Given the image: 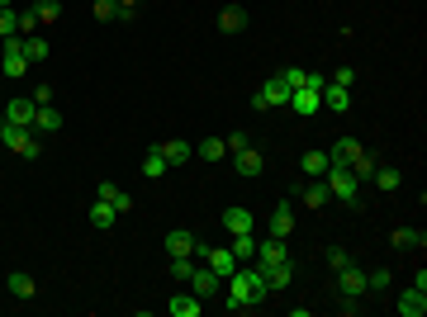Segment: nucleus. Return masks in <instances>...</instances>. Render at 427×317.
<instances>
[{"mask_svg":"<svg viewBox=\"0 0 427 317\" xmlns=\"http://www.w3.org/2000/svg\"><path fill=\"white\" fill-rule=\"evenodd\" d=\"M261 270V285L271 289H290V280H295V261H275V265H256Z\"/></svg>","mask_w":427,"mask_h":317,"instance_id":"nucleus-8","label":"nucleus"},{"mask_svg":"<svg viewBox=\"0 0 427 317\" xmlns=\"http://www.w3.org/2000/svg\"><path fill=\"white\" fill-rule=\"evenodd\" d=\"M223 227H228V237H237V232H252V227H256V218H252V208H242V204H233V208H223Z\"/></svg>","mask_w":427,"mask_h":317,"instance_id":"nucleus-15","label":"nucleus"},{"mask_svg":"<svg viewBox=\"0 0 427 317\" xmlns=\"http://www.w3.org/2000/svg\"><path fill=\"white\" fill-rule=\"evenodd\" d=\"M332 85H347V90H351V80H356V71H351V66H342V71H332Z\"/></svg>","mask_w":427,"mask_h":317,"instance_id":"nucleus-43","label":"nucleus"},{"mask_svg":"<svg viewBox=\"0 0 427 317\" xmlns=\"http://www.w3.org/2000/svg\"><path fill=\"white\" fill-rule=\"evenodd\" d=\"M290 232H295V199L275 204V213H271V227H266V237H290Z\"/></svg>","mask_w":427,"mask_h":317,"instance_id":"nucleus-10","label":"nucleus"},{"mask_svg":"<svg viewBox=\"0 0 427 317\" xmlns=\"http://www.w3.org/2000/svg\"><path fill=\"white\" fill-rule=\"evenodd\" d=\"M133 10H138V0H119V19H133Z\"/></svg>","mask_w":427,"mask_h":317,"instance_id":"nucleus-45","label":"nucleus"},{"mask_svg":"<svg viewBox=\"0 0 427 317\" xmlns=\"http://www.w3.org/2000/svg\"><path fill=\"white\" fill-rule=\"evenodd\" d=\"M195 157L200 161H223L228 157V147H223V138H205V143L195 147Z\"/></svg>","mask_w":427,"mask_h":317,"instance_id":"nucleus-30","label":"nucleus"},{"mask_svg":"<svg viewBox=\"0 0 427 317\" xmlns=\"http://www.w3.org/2000/svg\"><path fill=\"white\" fill-rule=\"evenodd\" d=\"M223 147H228V152H242V147H252V138H247V133H228Z\"/></svg>","mask_w":427,"mask_h":317,"instance_id":"nucleus-41","label":"nucleus"},{"mask_svg":"<svg viewBox=\"0 0 427 317\" xmlns=\"http://www.w3.org/2000/svg\"><path fill=\"white\" fill-rule=\"evenodd\" d=\"M95 199H105V204H114V213H128L133 208V199H128L114 180H105V185H95Z\"/></svg>","mask_w":427,"mask_h":317,"instance_id":"nucleus-20","label":"nucleus"},{"mask_svg":"<svg viewBox=\"0 0 427 317\" xmlns=\"http://www.w3.org/2000/svg\"><path fill=\"white\" fill-rule=\"evenodd\" d=\"M280 104H290V85H285L280 76L266 80V85L252 95V109H261V114H266V109H280Z\"/></svg>","mask_w":427,"mask_h":317,"instance_id":"nucleus-5","label":"nucleus"},{"mask_svg":"<svg viewBox=\"0 0 427 317\" xmlns=\"http://www.w3.org/2000/svg\"><path fill=\"white\" fill-rule=\"evenodd\" d=\"M337 289H342V299H365V270L347 261V265L337 270Z\"/></svg>","mask_w":427,"mask_h":317,"instance_id":"nucleus-7","label":"nucleus"},{"mask_svg":"<svg viewBox=\"0 0 427 317\" xmlns=\"http://www.w3.org/2000/svg\"><path fill=\"white\" fill-rule=\"evenodd\" d=\"M356 152H361V143H356V138H337V143H332V152H328V161H342V166H347Z\"/></svg>","mask_w":427,"mask_h":317,"instance_id":"nucleus-29","label":"nucleus"},{"mask_svg":"<svg viewBox=\"0 0 427 317\" xmlns=\"http://www.w3.org/2000/svg\"><path fill=\"white\" fill-rule=\"evenodd\" d=\"M0 143L10 147L15 157H24V161H33L38 152H43L38 133H33V128H19V124H10V119H0Z\"/></svg>","mask_w":427,"mask_h":317,"instance_id":"nucleus-2","label":"nucleus"},{"mask_svg":"<svg viewBox=\"0 0 427 317\" xmlns=\"http://www.w3.org/2000/svg\"><path fill=\"white\" fill-rule=\"evenodd\" d=\"M256 303H266V285H261V270L256 265H237L228 275V308L233 313H247Z\"/></svg>","mask_w":427,"mask_h":317,"instance_id":"nucleus-1","label":"nucleus"},{"mask_svg":"<svg viewBox=\"0 0 427 317\" xmlns=\"http://www.w3.org/2000/svg\"><path fill=\"white\" fill-rule=\"evenodd\" d=\"M95 19H100V24L119 19V0H95Z\"/></svg>","mask_w":427,"mask_h":317,"instance_id":"nucleus-38","label":"nucleus"},{"mask_svg":"<svg viewBox=\"0 0 427 317\" xmlns=\"http://www.w3.org/2000/svg\"><path fill=\"white\" fill-rule=\"evenodd\" d=\"M57 128H62L57 104H38V114H33V133H57Z\"/></svg>","mask_w":427,"mask_h":317,"instance_id":"nucleus-23","label":"nucleus"},{"mask_svg":"<svg viewBox=\"0 0 427 317\" xmlns=\"http://www.w3.org/2000/svg\"><path fill=\"white\" fill-rule=\"evenodd\" d=\"M195 232H186V227H171L166 232V256H195Z\"/></svg>","mask_w":427,"mask_h":317,"instance_id":"nucleus-19","label":"nucleus"},{"mask_svg":"<svg viewBox=\"0 0 427 317\" xmlns=\"http://www.w3.org/2000/svg\"><path fill=\"white\" fill-rule=\"evenodd\" d=\"M33 29H38V15L33 10H19V38H29Z\"/></svg>","mask_w":427,"mask_h":317,"instance_id":"nucleus-40","label":"nucleus"},{"mask_svg":"<svg viewBox=\"0 0 427 317\" xmlns=\"http://www.w3.org/2000/svg\"><path fill=\"white\" fill-rule=\"evenodd\" d=\"M186 285H190V294H195V299H214V294H223V280L209 265H195Z\"/></svg>","mask_w":427,"mask_h":317,"instance_id":"nucleus-6","label":"nucleus"},{"mask_svg":"<svg viewBox=\"0 0 427 317\" xmlns=\"http://www.w3.org/2000/svg\"><path fill=\"white\" fill-rule=\"evenodd\" d=\"M219 29L223 33H242L247 29V10H242V5H228V10L219 15Z\"/></svg>","mask_w":427,"mask_h":317,"instance_id":"nucleus-26","label":"nucleus"},{"mask_svg":"<svg viewBox=\"0 0 427 317\" xmlns=\"http://www.w3.org/2000/svg\"><path fill=\"white\" fill-rule=\"evenodd\" d=\"M205 261H209V270H214L219 280H228V275H233V270L242 265V261L233 256V246H209V251H205Z\"/></svg>","mask_w":427,"mask_h":317,"instance_id":"nucleus-9","label":"nucleus"},{"mask_svg":"<svg viewBox=\"0 0 427 317\" xmlns=\"http://www.w3.org/2000/svg\"><path fill=\"white\" fill-rule=\"evenodd\" d=\"M318 100H323V109H328V114H347L351 109V90H347V85H332V80L323 85V95H318Z\"/></svg>","mask_w":427,"mask_h":317,"instance_id":"nucleus-17","label":"nucleus"},{"mask_svg":"<svg viewBox=\"0 0 427 317\" xmlns=\"http://www.w3.org/2000/svg\"><path fill=\"white\" fill-rule=\"evenodd\" d=\"M347 261H351V256L342 251V246H328V265H332V270H342V265H347Z\"/></svg>","mask_w":427,"mask_h":317,"instance_id":"nucleus-42","label":"nucleus"},{"mask_svg":"<svg viewBox=\"0 0 427 317\" xmlns=\"http://www.w3.org/2000/svg\"><path fill=\"white\" fill-rule=\"evenodd\" d=\"M157 152H161V161H166V166H186L195 147H190V143H181V138H171V143H161Z\"/></svg>","mask_w":427,"mask_h":317,"instance_id":"nucleus-22","label":"nucleus"},{"mask_svg":"<svg viewBox=\"0 0 427 317\" xmlns=\"http://www.w3.org/2000/svg\"><path fill=\"white\" fill-rule=\"evenodd\" d=\"M385 289H389V270L380 265V270H370V275H365V294H385Z\"/></svg>","mask_w":427,"mask_h":317,"instance_id":"nucleus-37","label":"nucleus"},{"mask_svg":"<svg viewBox=\"0 0 427 317\" xmlns=\"http://www.w3.org/2000/svg\"><path fill=\"white\" fill-rule=\"evenodd\" d=\"M370 180L389 194V190H399V185H404V171H399V166H375V171H370Z\"/></svg>","mask_w":427,"mask_h":317,"instance_id":"nucleus-24","label":"nucleus"},{"mask_svg":"<svg viewBox=\"0 0 427 317\" xmlns=\"http://www.w3.org/2000/svg\"><path fill=\"white\" fill-rule=\"evenodd\" d=\"M19 33V15L15 10H0V38H15Z\"/></svg>","mask_w":427,"mask_h":317,"instance_id":"nucleus-39","label":"nucleus"},{"mask_svg":"<svg viewBox=\"0 0 427 317\" xmlns=\"http://www.w3.org/2000/svg\"><path fill=\"white\" fill-rule=\"evenodd\" d=\"M29 100H33V104H52V90H47V85H38V90H33Z\"/></svg>","mask_w":427,"mask_h":317,"instance_id":"nucleus-44","label":"nucleus"},{"mask_svg":"<svg viewBox=\"0 0 427 317\" xmlns=\"http://www.w3.org/2000/svg\"><path fill=\"white\" fill-rule=\"evenodd\" d=\"M290 109L295 114H318L323 109V100H318L314 85H295V90H290Z\"/></svg>","mask_w":427,"mask_h":317,"instance_id":"nucleus-16","label":"nucleus"},{"mask_svg":"<svg viewBox=\"0 0 427 317\" xmlns=\"http://www.w3.org/2000/svg\"><path fill=\"white\" fill-rule=\"evenodd\" d=\"M233 256H237V261H256V237H252V232H237V237H233Z\"/></svg>","mask_w":427,"mask_h":317,"instance_id":"nucleus-34","label":"nucleus"},{"mask_svg":"<svg viewBox=\"0 0 427 317\" xmlns=\"http://www.w3.org/2000/svg\"><path fill=\"white\" fill-rule=\"evenodd\" d=\"M399 313L404 317H423L427 313V289H418V285L404 289V294H399Z\"/></svg>","mask_w":427,"mask_h":317,"instance_id":"nucleus-18","label":"nucleus"},{"mask_svg":"<svg viewBox=\"0 0 427 317\" xmlns=\"http://www.w3.org/2000/svg\"><path fill=\"white\" fill-rule=\"evenodd\" d=\"M33 114H38V104L24 95V100H10V104L0 109V119H10V124H19V128H33Z\"/></svg>","mask_w":427,"mask_h":317,"instance_id":"nucleus-14","label":"nucleus"},{"mask_svg":"<svg viewBox=\"0 0 427 317\" xmlns=\"http://www.w3.org/2000/svg\"><path fill=\"white\" fill-rule=\"evenodd\" d=\"M33 15H38V24H57L62 19V0H38Z\"/></svg>","mask_w":427,"mask_h":317,"instance_id":"nucleus-32","label":"nucleus"},{"mask_svg":"<svg viewBox=\"0 0 427 317\" xmlns=\"http://www.w3.org/2000/svg\"><path fill=\"white\" fill-rule=\"evenodd\" d=\"M0 71L5 76H29V57L19 48V33L15 38H0Z\"/></svg>","mask_w":427,"mask_h":317,"instance_id":"nucleus-4","label":"nucleus"},{"mask_svg":"<svg viewBox=\"0 0 427 317\" xmlns=\"http://www.w3.org/2000/svg\"><path fill=\"white\" fill-rule=\"evenodd\" d=\"M190 270H195V256H171V280L176 285H186Z\"/></svg>","mask_w":427,"mask_h":317,"instance_id":"nucleus-36","label":"nucleus"},{"mask_svg":"<svg viewBox=\"0 0 427 317\" xmlns=\"http://www.w3.org/2000/svg\"><path fill=\"white\" fill-rule=\"evenodd\" d=\"M200 308H205V299H195V294H176V299L166 303L171 317H200Z\"/></svg>","mask_w":427,"mask_h":317,"instance_id":"nucleus-21","label":"nucleus"},{"mask_svg":"<svg viewBox=\"0 0 427 317\" xmlns=\"http://www.w3.org/2000/svg\"><path fill=\"white\" fill-rule=\"evenodd\" d=\"M19 48H24V57H29V66L47 62V38H19Z\"/></svg>","mask_w":427,"mask_h":317,"instance_id":"nucleus-28","label":"nucleus"},{"mask_svg":"<svg viewBox=\"0 0 427 317\" xmlns=\"http://www.w3.org/2000/svg\"><path fill=\"white\" fill-rule=\"evenodd\" d=\"M394 246H399V251H418V246H423V232H418V227H399Z\"/></svg>","mask_w":427,"mask_h":317,"instance_id":"nucleus-35","label":"nucleus"},{"mask_svg":"<svg viewBox=\"0 0 427 317\" xmlns=\"http://www.w3.org/2000/svg\"><path fill=\"white\" fill-rule=\"evenodd\" d=\"M171 171V166H166V161H161V152L157 147H152V152H147V157H142V175H147V180H161V175Z\"/></svg>","mask_w":427,"mask_h":317,"instance_id":"nucleus-31","label":"nucleus"},{"mask_svg":"<svg viewBox=\"0 0 427 317\" xmlns=\"http://www.w3.org/2000/svg\"><path fill=\"white\" fill-rule=\"evenodd\" d=\"M114 218H119L114 204H105V199H95V204H91V222H95V227H114Z\"/></svg>","mask_w":427,"mask_h":317,"instance_id":"nucleus-33","label":"nucleus"},{"mask_svg":"<svg viewBox=\"0 0 427 317\" xmlns=\"http://www.w3.org/2000/svg\"><path fill=\"white\" fill-rule=\"evenodd\" d=\"M328 152H304V175H309V180H323V175H328Z\"/></svg>","mask_w":427,"mask_h":317,"instance_id":"nucleus-27","label":"nucleus"},{"mask_svg":"<svg viewBox=\"0 0 427 317\" xmlns=\"http://www.w3.org/2000/svg\"><path fill=\"white\" fill-rule=\"evenodd\" d=\"M0 10H10V0H0Z\"/></svg>","mask_w":427,"mask_h":317,"instance_id":"nucleus-46","label":"nucleus"},{"mask_svg":"<svg viewBox=\"0 0 427 317\" xmlns=\"http://www.w3.org/2000/svg\"><path fill=\"white\" fill-rule=\"evenodd\" d=\"M275 261H290L285 237H261L256 241V265H275Z\"/></svg>","mask_w":427,"mask_h":317,"instance_id":"nucleus-13","label":"nucleus"},{"mask_svg":"<svg viewBox=\"0 0 427 317\" xmlns=\"http://www.w3.org/2000/svg\"><path fill=\"white\" fill-rule=\"evenodd\" d=\"M290 199H304V208H323L332 194H328V180H304V185L290 194Z\"/></svg>","mask_w":427,"mask_h":317,"instance_id":"nucleus-12","label":"nucleus"},{"mask_svg":"<svg viewBox=\"0 0 427 317\" xmlns=\"http://www.w3.org/2000/svg\"><path fill=\"white\" fill-rule=\"evenodd\" d=\"M5 285H10V294H15V299H33V294H38L33 275H24V270H10V280H5Z\"/></svg>","mask_w":427,"mask_h":317,"instance_id":"nucleus-25","label":"nucleus"},{"mask_svg":"<svg viewBox=\"0 0 427 317\" xmlns=\"http://www.w3.org/2000/svg\"><path fill=\"white\" fill-rule=\"evenodd\" d=\"M233 166H237V175H242V180H256V175L266 171V157H261V152H252V147H242V152H233Z\"/></svg>","mask_w":427,"mask_h":317,"instance_id":"nucleus-11","label":"nucleus"},{"mask_svg":"<svg viewBox=\"0 0 427 317\" xmlns=\"http://www.w3.org/2000/svg\"><path fill=\"white\" fill-rule=\"evenodd\" d=\"M323 180H328V194H332V199H342V204H356V199H361V180H356V175H351V166H342V161H332Z\"/></svg>","mask_w":427,"mask_h":317,"instance_id":"nucleus-3","label":"nucleus"}]
</instances>
